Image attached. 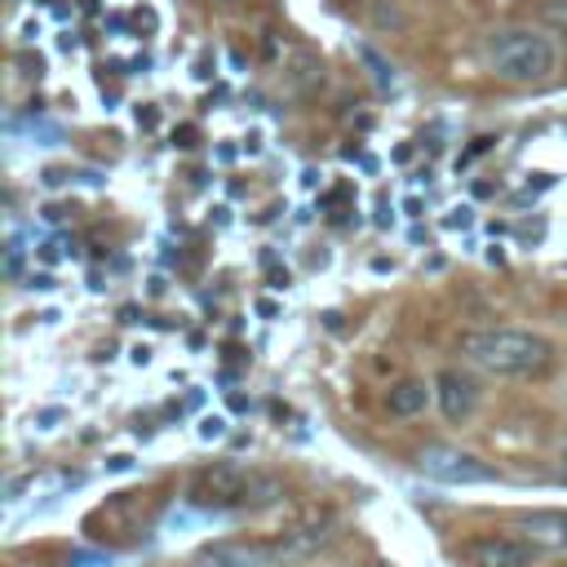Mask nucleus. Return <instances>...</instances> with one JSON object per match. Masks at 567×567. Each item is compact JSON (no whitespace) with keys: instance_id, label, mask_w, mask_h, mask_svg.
<instances>
[{"instance_id":"1","label":"nucleus","mask_w":567,"mask_h":567,"mask_svg":"<svg viewBox=\"0 0 567 567\" xmlns=\"http://www.w3.org/2000/svg\"><path fill=\"white\" fill-rule=\"evenodd\" d=\"M186 496L199 509H261V505H275L284 496V487L275 474L252 470L244 461H213L190 474Z\"/></svg>"},{"instance_id":"2","label":"nucleus","mask_w":567,"mask_h":567,"mask_svg":"<svg viewBox=\"0 0 567 567\" xmlns=\"http://www.w3.org/2000/svg\"><path fill=\"white\" fill-rule=\"evenodd\" d=\"M461 354L492 377H536L554 359L549 341L527 328H474L461 337Z\"/></svg>"},{"instance_id":"3","label":"nucleus","mask_w":567,"mask_h":567,"mask_svg":"<svg viewBox=\"0 0 567 567\" xmlns=\"http://www.w3.org/2000/svg\"><path fill=\"white\" fill-rule=\"evenodd\" d=\"M487 62H492V71H496L501 80H509V84H540V80L554 75L558 53H554V44H549L540 31H523V27H518V31H501V35L492 40Z\"/></svg>"},{"instance_id":"4","label":"nucleus","mask_w":567,"mask_h":567,"mask_svg":"<svg viewBox=\"0 0 567 567\" xmlns=\"http://www.w3.org/2000/svg\"><path fill=\"white\" fill-rule=\"evenodd\" d=\"M416 465L439 483H492L496 478V470L487 461H478L474 452H461V447H443V443L425 447Z\"/></svg>"},{"instance_id":"5","label":"nucleus","mask_w":567,"mask_h":567,"mask_svg":"<svg viewBox=\"0 0 567 567\" xmlns=\"http://www.w3.org/2000/svg\"><path fill=\"white\" fill-rule=\"evenodd\" d=\"M536 545H527L523 536H501V532H487V536H474L465 545V563L470 567H532L536 563Z\"/></svg>"},{"instance_id":"6","label":"nucleus","mask_w":567,"mask_h":567,"mask_svg":"<svg viewBox=\"0 0 567 567\" xmlns=\"http://www.w3.org/2000/svg\"><path fill=\"white\" fill-rule=\"evenodd\" d=\"M434 399H439V408H443L447 421H470L474 408H478V381L470 372L443 368L439 381H434Z\"/></svg>"},{"instance_id":"7","label":"nucleus","mask_w":567,"mask_h":567,"mask_svg":"<svg viewBox=\"0 0 567 567\" xmlns=\"http://www.w3.org/2000/svg\"><path fill=\"white\" fill-rule=\"evenodd\" d=\"M332 536H337V532H332V518H328V514H319V518L297 523L292 532H284V536L270 545V558H310V554H315V549H323Z\"/></svg>"},{"instance_id":"8","label":"nucleus","mask_w":567,"mask_h":567,"mask_svg":"<svg viewBox=\"0 0 567 567\" xmlns=\"http://www.w3.org/2000/svg\"><path fill=\"white\" fill-rule=\"evenodd\" d=\"M518 532L536 549H567V509H532V514H518Z\"/></svg>"},{"instance_id":"9","label":"nucleus","mask_w":567,"mask_h":567,"mask_svg":"<svg viewBox=\"0 0 567 567\" xmlns=\"http://www.w3.org/2000/svg\"><path fill=\"white\" fill-rule=\"evenodd\" d=\"M430 399H434V390L425 381H399V385H390L385 408H390V416H421L430 408Z\"/></svg>"},{"instance_id":"10","label":"nucleus","mask_w":567,"mask_h":567,"mask_svg":"<svg viewBox=\"0 0 567 567\" xmlns=\"http://www.w3.org/2000/svg\"><path fill=\"white\" fill-rule=\"evenodd\" d=\"M270 549H244V545H213L195 558V567H261Z\"/></svg>"},{"instance_id":"11","label":"nucleus","mask_w":567,"mask_h":567,"mask_svg":"<svg viewBox=\"0 0 567 567\" xmlns=\"http://www.w3.org/2000/svg\"><path fill=\"white\" fill-rule=\"evenodd\" d=\"M545 13H549V22H554L558 31H567V0H554Z\"/></svg>"},{"instance_id":"12","label":"nucleus","mask_w":567,"mask_h":567,"mask_svg":"<svg viewBox=\"0 0 567 567\" xmlns=\"http://www.w3.org/2000/svg\"><path fill=\"white\" fill-rule=\"evenodd\" d=\"M213 434H221V421L213 416V421H204V439H213Z\"/></svg>"},{"instance_id":"13","label":"nucleus","mask_w":567,"mask_h":567,"mask_svg":"<svg viewBox=\"0 0 567 567\" xmlns=\"http://www.w3.org/2000/svg\"><path fill=\"white\" fill-rule=\"evenodd\" d=\"M563 470H567V443H563Z\"/></svg>"},{"instance_id":"14","label":"nucleus","mask_w":567,"mask_h":567,"mask_svg":"<svg viewBox=\"0 0 567 567\" xmlns=\"http://www.w3.org/2000/svg\"><path fill=\"white\" fill-rule=\"evenodd\" d=\"M563 567H567V563H563Z\"/></svg>"}]
</instances>
